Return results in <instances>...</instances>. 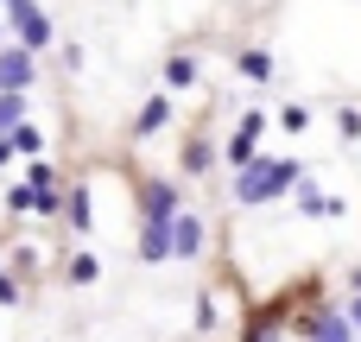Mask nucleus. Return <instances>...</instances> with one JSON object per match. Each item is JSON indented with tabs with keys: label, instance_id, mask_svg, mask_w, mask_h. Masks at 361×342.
<instances>
[{
	"label": "nucleus",
	"instance_id": "f257e3e1",
	"mask_svg": "<svg viewBox=\"0 0 361 342\" xmlns=\"http://www.w3.org/2000/svg\"><path fill=\"white\" fill-rule=\"evenodd\" d=\"M298 178H305V165H298V159H247V165L235 171V203H247V209L279 203Z\"/></svg>",
	"mask_w": 361,
	"mask_h": 342
},
{
	"label": "nucleus",
	"instance_id": "f03ea898",
	"mask_svg": "<svg viewBox=\"0 0 361 342\" xmlns=\"http://www.w3.org/2000/svg\"><path fill=\"white\" fill-rule=\"evenodd\" d=\"M184 203H178V184L171 178H146L140 184V222H171Z\"/></svg>",
	"mask_w": 361,
	"mask_h": 342
},
{
	"label": "nucleus",
	"instance_id": "7ed1b4c3",
	"mask_svg": "<svg viewBox=\"0 0 361 342\" xmlns=\"http://www.w3.org/2000/svg\"><path fill=\"white\" fill-rule=\"evenodd\" d=\"M165 241H171L178 260H197V254H203V216H184V209H178V216L165 222Z\"/></svg>",
	"mask_w": 361,
	"mask_h": 342
},
{
	"label": "nucleus",
	"instance_id": "20e7f679",
	"mask_svg": "<svg viewBox=\"0 0 361 342\" xmlns=\"http://www.w3.org/2000/svg\"><path fill=\"white\" fill-rule=\"evenodd\" d=\"M32 76H38V63H32V51H25V44H6V51H0V89H13V95H25V89H32Z\"/></svg>",
	"mask_w": 361,
	"mask_h": 342
},
{
	"label": "nucleus",
	"instance_id": "39448f33",
	"mask_svg": "<svg viewBox=\"0 0 361 342\" xmlns=\"http://www.w3.org/2000/svg\"><path fill=\"white\" fill-rule=\"evenodd\" d=\"M13 32H19V44H25V51H44V44H51V19H44L32 0H25V6H13Z\"/></svg>",
	"mask_w": 361,
	"mask_h": 342
},
{
	"label": "nucleus",
	"instance_id": "423d86ee",
	"mask_svg": "<svg viewBox=\"0 0 361 342\" xmlns=\"http://www.w3.org/2000/svg\"><path fill=\"white\" fill-rule=\"evenodd\" d=\"M6 216H57V197L51 190H32V184H13L6 190Z\"/></svg>",
	"mask_w": 361,
	"mask_h": 342
},
{
	"label": "nucleus",
	"instance_id": "0eeeda50",
	"mask_svg": "<svg viewBox=\"0 0 361 342\" xmlns=\"http://www.w3.org/2000/svg\"><path fill=\"white\" fill-rule=\"evenodd\" d=\"M305 330H311V342H355V324H349L343 311H324V317H311Z\"/></svg>",
	"mask_w": 361,
	"mask_h": 342
},
{
	"label": "nucleus",
	"instance_id": "6e6552de",
	"mask_svg": "<svg viewBox=\"0 0 361 342\" xmlns=\"http://www.w3.org/2000/svg\"><path fill=\"white\" fill-rule=\"evenodd\" d=\"M292 190H298V209H305V216H317V222H330V216H343V197H324V190H311L305 178H298Z\"/></svg>",
	"mask_w": 361,
	"mask_h": 342
},
{
	"label": "nucleus",
	"instance_id": "1a4fd4ad",
	"mask_svg": "<svg viewBox=\"0 0 361 342\" xmlns=\"http://www.w3.org/2000/svg\"><path fill=\"white\" fill-rule=\"evenodd\" d=\"M140 260H171V241H165V222H140Z\"/></svg>",
	"mask_w": 361,
	"mask_h": 342
},
{
	"label": "nucleus",
	"instance_id": "9d476101",
	"mask_svg": "<svg viewBox=\"0 0 361 342\" xmlns=\"http://www.w3.org/2000/svg\"><path fill=\"white\" fill-rule=\"evenodd\" d=\"M63 216H70V228H89V222H95V197H89V184H70Z\"/></svg>",
	"mask_w": 361,
	"mask_h": 342
},
{
	"label": "nucleus",
	"instance_id": "9b49d317",
	"mask_svg": "<svg viewBox=\"0 0 361 342\" xmlns=\"http://www.w3.org/2000/svg\"><path fill=\"white\" fill-rule=\"evenodd\" d=\"M165 121H171V102H165V95H152V102H146V108H140V121H133V133H140V140H146V133H159V127H165Z\"/></svg>",
	"mask_w": 361,
	"mask_h": 342
},
{
	"label": "nucleus",
	"instance_id": "f8f14e48",
	"mask_svg": "<svg viewBox=\"0 0 361 342\" xmlns=\"http://www.w3.org/2000/svg\"><path fill=\"white\" fill-rule=\"evenodd\" d=\"M6 146H13V152H25V159H38V152H44V133H38L32 121H19V127L6 133Z\"/></svg>",
	"mask_w": 361,
	"mask_h": 342
},
{
	"label": "nucleus",
	"instance_id": "ddd939ff",
	"mask_svg": "<svg viewBox=\"0 0 361 342\" xmlns=\"http://www.w3.org/2000/svg\"><path fill=\"white\" fill-rule=\"evenodd\" d=\"M63 273H70V286H95L102 260H95V254H70V260H63Z\"/></svg>",
	"mask_w": 361,
	"mask_h": 342
},
{
	"label": "nucleus",
	"instance_id": "4468645a",
	"mask_svg": "<svg viewBox=\"0 0 361 342\" xmlns=\"http://www.w3.org/2000/svg\"><path fill=\"white\" fill-rule=\"evenodd\" d=\"M197 83V57H171L165 63V89H190Z\"/></svg>",
	"mask_w": 361,
	"mask_h": 342
},
{
	"label": "nucleus",
	"instance_id": "2eb2a0df",
	"mask_svg": "<svg viewBox=\"0 0 361 342\" xmlns=\"http://www.w3.org/2000/svg\"><path fill=\"white\" fill-rule=\"evenodd\" d=\"M25 121V95H13V89H0V133H13Z\"/></svg>",
	"mask_w": 361,
	"mask_h": 342
},
{
	"label": "nucleus",
	"instance_id": "dca6fc26",
	"mask_svg": "<svg viewBox=\"0 0 361 342\" xmlns=\"http://www.w3.org/2000/svg\"><path fill=\"white\" fill-rule=\"evenodd\" d=\"M241 76H247V83H267V76H273V51H247V57H241Z\"/></svg>",
	"mask_w": 361,
	"mask_h": 342
},
{
	"label": "nucleus",
	"instance_id": "f3484780",
	"mask_svg": "<svg viewBox=\"0 0 361 342\" xmlns=\"http://www.w3.org/2000/svg\"><path fill=\"white\" fill-rule=\"evenodd\" d=\"M209 159H216L209 140H190V146H184V171H209Z\"/></svg>",
	"mask_w": 361,
	"mask_h": 342
},
{
	"label": "nucleus",
	"instance_id": "a211bd4d",
	"mask_svg": "<svg viewBox=\"0 0 361 342\" xmlns=\"http://www.w3.org/2000/svg\"><path fill=\"white\" fill-rule=\"evenodd\" d=\"M51 178H57V171H51L44 159H32V165H25V184H32V190H51Z\"/></svg>",
	"mask_w": 361,
	"mask_h": 342
},
{
	"label": "nucleus",
	"instance_id": "6ab92c4d",
	"mask_svg": "<svg viewBox=\"0 0 361 342\" xmlns=\"http://www.w3.org/2000/svg\"><path fill=\"white\" fill-rule=\"evenodd\" d=\"M216 324H222V317H216V298L203 292V298H197V330H216Z\"/></svg>",
	"mask_w": 361,
	"mask_h": 342
},
{
	"label": "nucleus",
	"instance_id": "aec40b11",
	"mask_svg": "<svg viewBox=\"0 0 361 342\" xmlns=\"http://www.w3.org/2000/svg\"><path fill=\"white\" fill-rule=\"evenodd\" d=\"M336 127H343V140H361V108H343V121H336Z\"/></svg>",
	"mask_w": 361,
	"mask_h": 342
},
{
	"label": "nucleus",
	"instance_id": "412c9836",
	"mask_svg": "<svg viewBox=\"0 0 361 342\" xmlns=\"http://www.w3.org/2000/svg\"><path fill=\"white\" fill-rule=\"evenodd\" d=\"M0 305H19V279H6V273H0Z\"/></svg>",
	"mask_w": 361,
	"mask_h": 342
},
{
	"label": "nucleus",
	"instance_id": "4be33fe9",
	"mask_svg": "<svg viewBox=\"0 0 361 342\" xmlns=\"http://www.w3.org/2000/svg\"><path fill=\"white\" fill-rule=\"evenodd\" d=\"M343 317H349V324H355V330H361V292H355V305H349V311H343Z\"/></svg>",
	"mask_w": 361,
	"mask_h": 342
},
{
	"label": "nucleus",
	"instance_id": "5701e85b",
	"mask_svg": "<svg viewBox=\"0 0 361 342\" xmlns=\"http://www.w3.org/2000/svg\"><path fill=\"white\" fill-rule=\"evenodd\" d=\"M6 6H25V0H6Z\"/></svg>",
	"mask_w": 361,
	"mask_h": 342
},
{
	"label": "nucleus",
	"instance_id": "b1692460",
	"mask_svg": "<svg viewBox=\"0 0 361 342\" xmlns=\"http://www.w3.org/2000/svg\"><path fill=\"white\" fill-rule=\"evenodd\" d=\"M355 286H361V273H355Z\"/></svg>",
	"mask_w": 361,
	"mask_h": 342
}]
</instances>
